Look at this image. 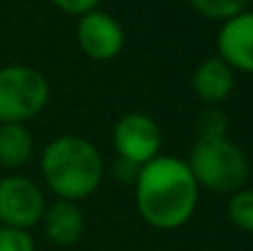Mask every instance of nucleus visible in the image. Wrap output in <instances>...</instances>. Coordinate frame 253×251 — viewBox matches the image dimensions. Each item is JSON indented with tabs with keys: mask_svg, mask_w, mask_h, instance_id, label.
I'll return each instance as SVG.
<instances>
[{
	"mask_svg": "<svg viewBox=\"0 0 253 251\" xmlns=\"http://www.w3.org/2000/svg\"><path fill=\"white\" fill-rule=\"evenodd\" d=\"M98 2L100 0H53V4L69 16H84V13L93 11Z\"/></svg>",
	"mask_w": 253,
	"mask_h": 251,
	"instance_id": "nucleus-16",
	"label": "nucleus"
},
{
	"mask_svg": "<svg viewBox=\"0 0 253 251\" xmlns=\"http://www.w3.org/2000/svg\"><path fill=\"white\" fill-rule=\"evenodd\" d=\"M198 187L187 160L160 156L140 167L135 180V205L147 225L171 231L191 220L198 205Z\"/></svg>",
	"mask_w": 253,
	"mask_h": 251,
	"instance_id": "nucleus-1",
	"label": "nucleus"
},
{
	"mask_svg": "<svg viewBox=\"0 0 253 251\" xmlns=\"http://www.w3.org/2000/svg\"><path fill=\"white\" fill-rule=\"evenodd\" d=\"M160 129L156 120L147 114H126L114 127V147L118 151V158L129 160L138 167L156 158L160 151Z\"/></svg>",
	"mask_w": 253,
	"mask_h": 251,
	"instance_id": "nucleus-6",
	"label": "nucleus"
},
{
	"mask_svg": "<svg viewBox=\"0 0 253 251\" xmlns=\"http://www.w3.org/2000/svg\"><path fill=\"white\" fill-rule=\"evenodd\" d=\"M218 58L233 71L253 74V11H242L222 22L218 31Z\"/></svg>",
	"mask_w": 253,
	"mask_h": 251,
	"instance_id": "nucleus-8",
	"label": "nucleus"
},
{
	"mask_svg": "<svg viewBox=\"0 0 253 251\" xmlns=\"http://www.w3.org/2000/svg\"><path fill=\"white\" fill-rule=\"evenodd\" d=\"M200 16L209 18V20H229V18L238 16V13L247 11L251 0H187Z\"/></svg>",
	"mask_w": 253,
	"mask_h": 251,
	"instance_id": "nucleus-13",
	"label": "nucleus"
},
{
	"mask_svg": "<svg viewBox=\"0 0 253 251\" xmlns=\"http://www.w3.org/2000/svg\"><path fill=\"white\" fill-rule=\"evenodd\" d=\"M34 154V138L25 125H0V167L18 169Z\"/></svg>",
	"mask_w": 253,
	"mask_h": 251,
	"instance_id": "nucleus-11",
	"label": "nucleus"
},
{
	"mask_svg": "<svg viewBox=\"0 0 253 251\" xmlns=\"http://www.w3.org/2000/svg\"><path fill=\"white\" fill-rule=\"evenodd\" d=\"M111 173H114V178L118 182H123V185H135L140 167L133 163H129V160H125V158H118L114 165V169H111Z\"/></svg>",
	"mask_w": 253,
	"mask_h": 251,
	"instance_id": "nucleus-17",
	"label": "nucleus"
},
{
	"mask_svg": "<svg viewBox=\"0 0 253 251\" xmlns=\"http://www.w3.org/2000/svg\"><path fill=\"white\" fill-rule=\"evenodd\" d=\"M42 220H44V234H47V238L53 245H60V247L78 243L84 229L83 211L71 200H58L56 205H51L44 211Z\"/></svg>",
	"mask_w": 253,
	"mask_h": 251,
	"instance_id": "nucleus-10",
	"label": "nucleus"
},
{
	"mask_svg": "<svg viewBox=\"0 0 253 251\" xmlns=\"http://www.w3.org/2000/svg\"><path fill=\"white\" fill-rule=\"evenodd\" d=\"M40 171L47 187L60 200H84L102 182V158L98 149L80 136H58L44 147Z\"/></svg>",
	"mask_w": 253,
	"mask_h": 251,
	"instance_id": "nucleus-2",
	"label": "nucleus"
},
{
	"mask_svg": "<svg viewBox=\"0 0 253 251\" xmlns=\"http://www.w3.org/2000/svg\"><path fill=\"white\" fill-rule=\"evenodd\" d=\"M0 251H36V245L29 231L0 227Z\"/></svg>",
	"mask_w": 253,
	"mask_h": 251,
	"instance_id": "nucleus-15",
	"label": "nucleus"
},
{
	"mask_svg": "<svg viewBox=\"0 0 253 251\" xmlns=\"http://www.w3.org/2000/svg\"><path fill=\"white\" fill-rule=\"evenodd\" d=\"M49 96V80L40 69L29 65L0 67V125H25L47 107Z\"/></svg>",
	"mask_w": 253,
	"mask_h": 251,
	"instance_id": "nucleus-4",
	"label": "nucleus"
},
{
	"mask_svg": "<svg viewBox=\"0 0 253 251\" xmlns=\"http://www.w3.org/2000/svg\"><path fill=\"white\" fill-rule=\"evenodd\" d=\"M229 218L238 229L253 234V189L233 191L229 200Z\"/></svg>",
	"mask_w": 253,
	"mask_h": 251,
	"instance_id": "nucleus-14",
	"label": "nucleus"
},
{
	"mask_svg": "<svg viewBox=\"0 0 253 251\" xmlns=\"http://www.w3.org/2000/svg\"><path fill=\"white\" fill-rule=\"evenodd\" d=\"M229 118L218 105H207L196 116V133L198 140H215L227 138Z\"/></svg>",
	"mask_w": 253,
	"mask_h": 251,
	"instance_id": "nucleus-12",
	"label": "nucleus"
},
{
	"mask_svg": "<svg viewBox=\"0 0 253 251\" xmlns=\"http://www.w3.org/2000/svg\"><path fill=\"white\" fill-rule=\"evenodd\" d=\"M76 38H78V44L84 51V56L105 62L114 60L123 51L125 31L114 16L93 9V11L80 16L78 27H76Z\"/></svg>",
	"mask_w": 253,
	"mask_h": 251,
	"instance_id": "nucleus-7",
	"label": "nucleus"
},
{
	"mask_svg": "<svg viewBox=\"0 0 253 251\" xmlns=\"http://www.w3.org/2000/svg\"><path fill=\"white\" fill-rule=\"evenodd\" d=\"M198 187L215 194H233L242 189L249 176V160L245 151L229 138L198 140L187 160Z\"/></svg>",
	"mask_w": 253,
	"mask_h": 251,
	"instance_id": "nucleus-3",
	"label": "nucleus"
},
{
	"mask_svg": "<svg viewBox=\"0 0 253 251\" xmlns=\"http://www.w3.org/2000/svg\"><path fill=\"white\" fill-rule=\"evenodd\" d=\"M44 196L27 176L0 178V222L13 229H31L44 216Z\"/></svg>",
	"mask_w": 253,
	"mask_h": 251,
	"instance_id": "nucleus-5",
	"label": "nucleus"
},
{
	"mask_svg": "<svg viewBox=\"0 0 253 251\" xmlns=\"http://www.w3.org/2000/svg\"><path fill=\"white\" fill-rule=\"evenodd\" d=\"M233 69L220 58H207L193 74V91L205 105H220L233 91Z\"/></svg>",
	"mask_w": 253,
	"mask_h": 251,
	"instance_id": "nucleus-9",
	"label": "nucleus"
}]
</instances>
